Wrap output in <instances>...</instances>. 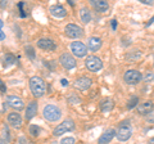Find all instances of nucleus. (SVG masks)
I'll return each mask as SVG.
<instances>
[{
	"mask_svg": "<svg viewBox=\"0 0 154 144\" xmlns=\"http://www.w3.org/2000/svg\"><path fill=\"white\" fill-rule=\"evenodd\" d=\"M30 89H31V93L35 98L42 97L46 92L45 81L41 77H38V76H32L30 79Z\"/></svg>",
	"mask_w": 154,
	"mask_h": 144,
	"instance_id": "1",
	"label": "nucleus"
},
{
	"mask_svg": "<svg viewBox=\"0 0 154 144\" xmlns=\"http://www.w3.org/2000/svg\"><path fill=\"white\" fill-rule=\"evenodd\" d=\"M42 114H44V118L48 120L50 122H57L59 121L62 117V112L59 107H57L55 104H48L42 109Z\"/></svg>",
	"mask_w": 154,
	"mask_h": 144,
	"instance_id": "2",
	"label": "nucleus"
},
{
	"mask_svg": "<svg viewBox=\"0 0 154 144\" xmlns=\"http://www.w3.org/2000/svg\"><path fill=\"white\" fill-rule=\"evenodd\" d=\"M85 66H86V68L91 72H98L103 68V62L100 58H98V57L90 55L85 59Z\"/></svg>",
	"mask_w": 154,
	"mask_h": 144,
	"instance_id": "3",
	"label": "nucleus"
},
{
	"mask_svg": "<svg viewBox=\"0 0 154 144\" xmlns=\"http://www.w3.org/2000/svg\"><path fill=\"white\" fill-rule=\"evenodd\" d=\"M73 129H75V121H73V120H71V118H67L60 125H58V126L55 127L54 135L55 136L63 135V134H66L67 131H72Z\"/></svg>",
	"mask_w": 154,
	"mask_h": 144,
	"instance_id": "4",
	"label": "nucleus"
},
{
	"mask_svg": "<svg viewBox=\"0 0 154 144\" xmlns=\"http://www.w3.org/2000/svg\"><path fill=\"white\" fill-rule=\"evenodd\" d=\"M141 79H143L141 74L136 70H128V71H126V74L123 76L125 83L128 84V85H136V84L140 83Z\"/></svg>",
	"mask_w": 154,
	"mask_h": 144,
	"instance_id": "5",
	"label": "nucleus"
},
{
	"mask_svg": "<svg viewBox=\"0 0 154 144\" xmlns=\"http://www.w3.org/2000/svg\"><path fill=\"white\" fill-rule=\"evenodd\" d=\"M66 35L68 37H72V39H80L84 36V30L80 26L69 23L66 26Z\"/></svg>",
	"mask_w": 154,
	"mask_h": 144,
	"instance_id": "6",
	"label": "nucleus"
},
{
	"mask_svg": "<svg viewBox=\"0 0 154 144\" xmlns=\"http://www.w3.org/2000/svg\"><path fill=\"white\" fill-rule=\"evenodd\" d=\"M71 50L77 57V58H82V57H85L86 54H88V48H86V45L84 44V42H81V41L72 42L71 44Z\"/></svg>",
	"mask_w": 154,
	"mask_h": 144,
	"instance_id": "7",
	"label": "nucleus"
},
{
	"mask_svg": "<svg viewBox=\"0 0 154 144\" xmlns=\"http://www.w3.org/2000/svg\"><path fill=\"white\" fill-rule=\"evenodd\" d=\"M59 63L62 64V67L66 70H72V68H75L76 67V59L72 57L69 53H63V54L60 55V58H59Z\"/></svg>",
	"mask_w": 154,
	"mask_h": 144,
	"instance_id": "8",
	"label": "nucleus"
},
{
	"mask_svg": "<svg viewBox=\"0 0 154 144\" xmlns=\"http://www.w3.org/2000/svg\"><path fill=\"white\" fill-rule=\"evenodd\" d=\"M37 46L42 50H55L57 49V44L49 37H41L37 41Z\"/></svg>",
	"mask_w": 154,
	"mask_h": 144,
	"instance_id": "9",
	"label": "nucleus"
},
{
	"mask_svg": "<svg viewBox=\"0 0 154 144\" xmlns=\"http://www.w3.org/2000/svg\"><path fill=\"white\" fill-rule=\"evenodd\" d=\"M132 135V131H131V127L130 126H119L118 131L116 133V136L119 142H126L128 140Z\"/></svg>",
	"mask_w": 154,
	"mask_h": 144,
	"instance_id": "10",
	"label": "nucleus"
},
{
	"mask_svg": "<svg viewBox=\"0 0 154 144\" xmlns=\"http://www.w3.org/2000/svg\"><path fill=\"white\" fill-rule=\"evenodd\" d=\"M7 104L9 107H12L14 109H22L25 107V103H23V100L17 97V95H9L7 98Z\"/></svg>",
	"mask_w": 154,
	"mask_h": 144,
	"instance_id": "11",
	"label": "nucleus"
},
{
	"mask_svg": "<svg viewBox=\"0 0 154 144\" xmlns=\"http://www.w3.org/2000/svg\"><path fill=\"white\" fill-rule=\"evenodd\" d=\"M8 124L14 129H19L22 126V117L17 112H11L8 114Z\"/></svg>",
	"mask_w": 154,
	"mask_h": 144,
	"instance_id": "12",
	"label": "nucleus"
},
{
	"mask_svg": "<svg viewBox=\"0 0 154 144\" xmlns=\"http://www.w3.org/2000/svg\"><path fill=\"white\" fill-rule=\"evenodd\" d=\"M91 84H93V81H91L90 77H86V76H82V77H79L76 81H75V86L77 89L80 90H88Z\"/></svg>",
	"mask_w": 154,
	"mask_h": 144,
	"instance_id": "13",
	"label": "nucleus"
},
{
	"mask_svg": "<svg viewBox=\"0 0 154 144\" xmlns=\"http://www.w3.org/2000/svg\"><path fill=\"white\" fill-rule=\"evenodd\" d=\"M49 12L53 17H55V18H63L67 16V11L60 5V4H55V5H51L50 9H49Z\"/></svg>",
	"mask_w": 154,
	"mask_h": 144,
	"instance_id": "14",
	"label": "nucleus"
},
{
	"mask_svg": "<svg viewBox=\"0 0 154 144\" xmlns=\"http://www.w3.org/2000/svg\"><path fill=\"white\" fill-rule=\"evenodd\" d=\"M114 136H116V130H114V129H108L107 131H104L102 135H100L98 143L99 144H108Z\"/></svg>",
	"mask_w": 154,
	"mask_h": 144,
	"instance_id": "15",
	"label": "nucleus"
},
{
	"mask_svg": "<svg viewBox=\"0 0 154 144\" xmlns=\"http://www.w3.org/2000/svg\"><path fill=\"white\" fill-rule=\"evenodd\" d=\"M37 113V102L36 100H31L26 108V120H32Z\"/></svg>",
	"mask_w": 154,
	"mask_h": 144,
	"instance_id": "16",
	"label": "nucleus"
},
{
	"mask_svg": "<svg viewBox=\"0 0 154 144\" xmlns=\"http://www.w3.org/2000/svg\"><path fill=\"white\" fill-rule=\"evenodd\" d=\"M91 5H93L96 11L100 13H104L108 11L109 4L108 2H104V0H91Z\"/></svg>",
	"mask_w": 154,
	"mask_h": 144,
	"instance_id": "17",
	"label": "nucleus"
},
{
	"mask_svg": "<svg viewBox=\"0 0 154 144\" xmlns=\"http://www.w3.org/2000/svg\"><path fill=\"white\" fill-rule=\"evenodd\" d=\"M102 40L99 39V37H90V39L88 40V46L86 48H89V49L91 52H96V50H99L100 48H102Z\"/></svg>",
	"mask_w": 154,
	"mask_h": 144,
	"instance_id": "18",
	"label": "nucleus"
},
{
	"mask_svg": "<svg viewBox=\"0 0 154 144\" xmlns=\"http://www.w3.org/2000/svg\"><path fill=\"white\" fill-rule=\"evenodd\" d=\"M113 107H114V102L109 98L103 99L102 102H100V109H102V112H104V113L110 112L113 109Z\"/></svg>",
	"mask_w": 154,
	"mask_h": 144,
	"instance_id": "19",
	"label": "nucleus"
},
{
	"mask_svg": "<svg viewBox=\"0 0 154 144\" xmlns=\"http://www.w3.org/2000/svg\"><path fill=\"white\" fill-rule=\"evenodd\" d=\"M152 111H153V103L152 102H145V103L137 105V112L140 114H144V116H146V114Z\"/></svg>",
	"mask_w": 154,
	"mask_h": 144,
	"instance_id": "20",
	"label": "nucleus"
},
{
	"mask_svg": "<svg viewBox=\"0 0 154 144\" xmlns=\"http://www.w3.org/2000/svg\"><path fill=\"white\" fill-rule=\"evenodd\" d=\"M80 18L85 25H88V23L91 21V13H90V11L88 8H81L80 9Z\"/></svg>",
	"mask_w": 154,
	"mask_h": 144,
	"instance_id": "21",
	"label": "nucleus"
},
{
	"mask_svg": "<svg viewBox=\"0 0 154 144\" xmlns=\"http://www.w3.org/2000/svg\"><path fill=\"white\" fill-rule=\"evenodd\" d=\"M13 63H16V58H14L12 54H7L5 57H4V67H8V66H11Z\"/></svg>",
	"mask_w": 154,
	"mask_h": 144,
	"instance_id": "22",
	"label": "nucleus"
},
{
	"mask_svg": "<svg viewBox=\"0 0 154 144\" xmlns=\"http://www.w3.org/2000/svg\"><path fill=\"white\" fill-rule=\"evenodd\" d=\"M137 104H139V97H131V99H130L128 103H127V108L132 109V108L136 107Z\"/></svg>",
	"mask_w": 154,
	"mask_h": 144,
	"instance_id": "23",
	"label": "nucleus"
},
{
	"mask_svg": "<svg viewBox=\"0 0 154 144\" xmlns=\"http://www.w3.org/2000/svg\"><path fill=\"white\" fill-rule=\"evenodd\" d=\"M38 133H40V127L37 126V125H31L30 126V134L32 136H37L38 135Z\"/></svg>",
	"mask_w": 154,
	"mask_h": 144,
	"instance_id": "24",
	"label": "nucleus"
},
{
	"mask_svg": "<svg viewBox=\"0 0 154 144\" xmlns=\"http://www.w3.org/2000/svg\"><path fill=\"white\" fill-rule=\"evenodd\" d=\"M26 54L28 55V58H30V59H35V50H33V48L32 46H30V45H28V46H26Z\"/></svg>",
	"mask_w": 154,
	"mask_h": 144,
	"instance_id": "25",
	"label": "nucleus"
},
{
	"mask_svg": "<svg viewBox=\"0 0 154 144\" xmlns=\"http://www.w3.org/2000/svg\"><path fill=\"white\" fill-rule=\"evenodd\" d=\"M145 121L149 122V124H154V111L149 112L146 116H145Z\"/></svg>",
	"mask_w": 154,
	"mask_h": 144,
	"instance_id": "26",
	"label": "nucleus"
},
{
	"mask_svg": "<svg viewBox=\"0 0 154 144\" xmlns=\"http://www.w3.org/2000/svg\"><path fill=\"white\" fill-rule=\"evenodd\" d=\"M60 144H75V138H71V136H68V138L62 139Z\"/></svg>",
	"mask_w": 154,
	"mask_h": 144,
	"instance_id": "27",
	"label": "nucleus"
},
{
	"mask_svg": "<svg viewBox=\"0 0 154 144\" xmlns=\"http://www.w3.org/2000/svg\"><path fill=\"white\" fill-rule=\"evenodd\" d=\"M0 92L2 93H5L7 92V86H5V84L2 81V79H0Z\"/></svg>",
	"mask_w": 154,
	"mask_h": 144,
	"instance_id": "28",
	"label": "nucleus"
},
{
	"mask_svg": "<svg viewBox=\"0 0 154 144\" xmlns=\"http://www.w3.org/2000/svg\"><path fill=\"white\" fill-rule=\"evenodd\" d=\"M154 79V75L153 74H150V72H149V74L145 76V81H149V80H153Z\"/></svg>",
	"mask_w": 154,
	"mask_h": 144,
	"instance_id": "29",
	"label": "nucleus"
},
{
	"mask_svg": "<svg viewBox=\"0 0 154 144\" xmlns=\"http://www.w3.org/2000/svg\"><path fill=\"white\" fill-rule=\"evenodd\" d=\"M60 84L63 85V86H68V80H66V79H62V80H60Z\"/></svg>",
	"mask_w": 154,
	"mask_h": 144,
	"instance_id": "30",
	"label": "nucleus"
},
{
	"mask_svg": "<svg viewBox=\"0 0 154 144\" xmlns=\"http://www.w3.org/2000/svg\"><path fill=\"white\" fill-rule=\"evenodd\" d=\"M112 28H113V31L116 30V28H117V21H116V20L112 21Z\"/></svg>",
	"mask_w": 154,
	"mask_h": 144,
	"instance_id": "31",
	"label": "nucleus"
},
{
	"mask_svg": "<svg viewBox=\"0 0 154 144\" xmlns=\"http://www.w3.org/2000/svg\"><path fill=\"white\" fill-rule=\"evenodd\" d=\"M119 126H130V121H123L119 124Z\"/></svg>",
	"mask_w": 154,
	"mask_h": 144,
	"instance_id": "32",
	"label": "nucleus"
},
{
	"mask_svg": "<svg viewBox=\"0 0 154 144\" xmlns=\"http://www.w3.org/2000/svg\"><path fill=\"white\" fill-rule=\"evenodd\" d=\"M141 3H144V4H149V5H152L153 4V2H150V0H140Z\"/></svg>",
	"mask_w": 154,
	"mask_h": 144,
	"instance_id": "33",
	"label": "nucleus"
},
{
	"mask_svg": "<svg viewBox=\"0 0 154 144\" xmlns=\"http://www.w3.org/2000/svg\"><path fill=\"white\" fill-rule=\"evenodd\" d=\"M4 39H5V33H3L0 31V40H4Z\"/></svg>",
	"mask_w": 154,
	"mask_h": 144,
	"instance_id": "34",
	"label": "nucleus"
},
{
	"mask_svg": "<svg viewBox=\"0 0 154 144\" xmlns=\"http://www.w3.org/2000/svg\"><path fill=\"white\" fill-rule=\"evenodd\" d=\"M153 23H154V17H153L152 20H150V21H149V22L146 23V26H150V25H153Z\"/></svg>",
	"mask_w": 154,
	"mask_h": 144,
	"instance_id": "35",
	"label": "nucleus"
},
{
	"mask_svg": "<svg viewBox=\"0 0 154 144\" xmlns=\"http://www.w3.org/2000/svg\"><path fill=\"white\" fill-rule=\"evenodd\" d=\"M3 26H4V22L0 20V31H2V27H3Z\"/></svg>",
	"mask_w": 154,
	"mask_h": 144,
	"instance_id": "36",
	"label": "nucleus"
},
{
	"mask_svg": "<svg viewBox=\"0 0 154 144\" xmlns=\"http://www.w3.org/2000/svg\"><path fill=\"white\" fill-rule=\"evenodd\" d=\"M148 144H154V138H152L150 140H149V143H148Z\"/></svg>",
	"mask_w": 154,
	"mask_h": 144,
	"instance_id": "37",
	"label": "nucleus"
},
{
	"mask_svg": "<svg viewBox=\"0 0 154 144\" xmlns=\"http://www.w3.org/2000/svg\"><path fill=\"white\" fill-rule=\"evenodd\" d=\"M68 3H69V5H72V7H73V5H75V3H73V2H72V0H69V2H68Z\"/></svg>",
	"mask_w": 154,
	"mask_h": 144,
	"instance_id": "38",
	"label": "nucleus"
},
{
	"mask_svg": "<svg viewBox=\"0 0 154 144\" xmlns=\"http://www.w3.org/2000/svg\"><path fill=\"white\" fill-rule=\"evenodd\" d=\"M0 144H3V140H2V139H0Z\"/></svg>",
	"mask_w": 154,
	"mask_h": 144,
	"instance_id": "39",
	"label": "nucleus"
}]
</instances>
